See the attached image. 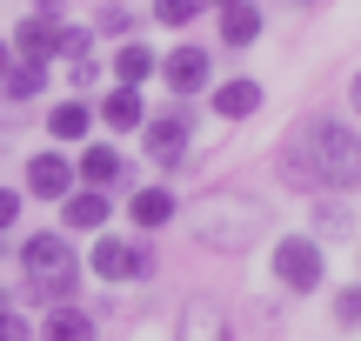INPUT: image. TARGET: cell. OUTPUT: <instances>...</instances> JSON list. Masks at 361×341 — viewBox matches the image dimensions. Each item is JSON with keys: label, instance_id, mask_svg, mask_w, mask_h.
Instances as JSON below:
<instances>
[{"label": "cell", "instance_id": "17", "mask_svg": "<svg viewBox=\"0 0 361 341\" xmlns=\"http://www.w3.org/2000/svg\"><path fill=\"white\" fill-rule=\"evenodd\" d=\"M281 181L301 187V194H322V181H314V161H308V141H281Z\"/></svg>", "mask_w": 361, "mask_h": 341}, {"label": "cell", "instance_id": "23", "mask_svg": "<svg viewBox=\"0 0 361 341\" xmlns=\"http://www.w3.org/2000/svg\"><path fill=\"white\" fill-rule=\"evenodd\" d=\"M54 54H61L67 67L94 61V34H87V27H61V34H54Z\"/></svg>", "mask_w": 361, "mask_h": 341}, {"label": "cell", "instance_id": "7", "mask_svg": "<svg viewBox=\"0 0 361 341\" xmlns=\"http://www.w3.org/2000/svg\"><path fill=\"white\" fill-rule=\"evenodd\" d=\"M174 341H234L228 335V308L207 302V294H194V302L180 308V321H174Z\"/></svg>", "mask_w": 361, "mask_h": 341}, {"label": "cell", "instance_id": "10", "mask_svg": "<svg viewBox=\"0 0 361 341\" xmlns=\"http://www.w3.org/2000/svg\"><path fill=\"white\" fill-rule=\"evenodd\" d=\"M67 187H74V161H67V154H34V161H27V194L61 201Z\"/></svg>", "mask_w": 361, "mask_h": 341}, {"label": "cell", "instance_id": "31", "mask_svg": "<svg viewBox=\"0 0 361 341\" xmlns=\"http://www.w3.org/2000/svg\"><path fill=\"white\" fill-rule=\"evenodd\" d=\"M288 7H314V0H288Z\"/></svg>", "mask_w": 361, "mask_h": 341}, {"label": "cell", "instance_id": "26", "mask_svg": "<svg viewBox=\"0 0 361 341\" xmlns=\"http://www.w3.org/2000/svg\"><path fill=\"white\" fill-rule=\"evenodd\" d=\"M34 328H27V315L20 308H0V341H27Z\"/></svg>", "mask_w": 361, "mask_h": 341}, {"label": "cell", "instance_id": "24", "mask_svg": "<svg viewBox=\"0 0 361 341\" xmlns=\"http://www.w3.org/2000/svg\"><path fill=\"white\" fill-rule=\"evenodd\" d=\"M194 13H201V0H154V20L161 27H188Z\"/></svg>", "mask_w": 361, "mask_h": 341}, {"label": "cell", "instance_id": "15", "mask_svg": "<svg viewBox=\"0 0 361 341\" xmlns=\"http://www.w3.org/2000/svg\"><path fill=\"white\" fill-rule=\"evenodd\" d=\"M128 214H134V228H168L180 214V201L168 194V187H141V194L128 201Z\"/></svg>", "mask_w": 361, "mask_h": 341}, {"label": "cell", "instance_id": "29", "mask_svg": "<svg viewBox=\"0 0 361 341\" xmlns=\"http://www.w3.org/2000/svg\"><path fill=\"white\" fill-rule=\"evenodd\" d=\"M7 67H13V47H7V40H0V74H7Z\"/></svg>", "mask_w": 361, "mask_h": 341}, {"label": "cell", "instance_id": "28", "mask_svg": "<svg viewBox=\"0 0 361 341\" xmlns=\"http://www.w3.org/2000/svg\"><path fill=\"white\" fill-rule=\"evenodd\" d=\"M128 27H134L128 7H101V34H128Z\"/></svg>", "mask_w": 361, "mask_h": 341}, {"label": "cell", "instance_id": "6", "mask_svg": "<svg viewBox=\"0 0 361 341\" xmlns=\"http://www.w3.org/2000/svg\"><path fill=\"white\" fill-rule=\"evenodd\" d=\"M141 134H147V154H154L161 168H180V154H188V134H194V120L174 107V114H147V120H141Z\"/></svg>", "mask_w": 361, "mask_h": 341}, {"label": "cell", "instance_id": "4", "mask_svg": "<svg viewBox=\"0 0 361 341\" xmlns=\"http://www.w3.org/2000/svg\"><path fill=\"white\" fill-rule=\"evenodd\" d=\"M274 281H281L288 294H314V288H322V248L301 241V235L274 241Z\"/></svg>", "mask_w": 361, "mask_h": 341}, {"label": "cell", "instance_id": "8", "mask_svg": "<svg viewBox=\"0 0 361 341\" xmlns=\"http://www.w3.org/2000/svg\"><path fill=\"white\" fill-rule=\"evenodd\" d=\"M54 34H61V20L54 13H20L7 34V47L20 54V61H54Z\"/></svg>", "mask_w": 361, "mask_h": 341}, {"label": "cell", "instance_id": "30", "mask_svg": "<svg viewBox=\"0 0 361 341\" xmlns=\"http://www.w3.org/2000/svg\"><path fill=\"white\" fill-rule=\"evenodd\" d=\"M348 101H355V114H361V74H355V87H348Z\"/></svg>", "mask_w": 361, "mask_h": 341}, {"label": "cell", "instance_id": "21", "mask_svg": "<svg viewBox=\"0 0 361 341\" xmlns=\"http://www.w3.org/2000/svg\"><path fill=\"white\" fill-rule=\"evenodd\" d=\"M80 181H87V187H107V181H114V174H121V154H114V147H80Z\"/></svg>", "mask_w": 361, "mask_h": 341}, {"label": "cell", "instance_id": "9", "mask_svg": "<svg viewBox=\"0 0 361 341\" xmlns=\"http://www.w3.org/2000/svg\"><path fill=\"white\" fill-rule=\"evenodd\" d=\"M161 80H168L174 94H201L207 80H214V61H207L201 47H174L168 61H161Z\"/></svg>", "mask_w": 361, "mask_h": 341}, {"label": "cell", "instance_id": "1", "mask_svg": "<svg viewBox=\"0 0 361 341\" xmlns=\"http://www.w3.org/2000/svg\"><path fill=\"white\" fill-rule=\"evenodd\" d=\"M261 228H268V208L247 194H228V187H214V194H201L188 208V235L214 254H247L261 241Z\"/></svg>", "mask_w": 361, "mask_h": 341}, {"label": "cell", "instance_id": "12", "mask_svg": "<svg viewBox=\"0 0 361 341\" xmlns=\"http://www.w3.org/2000/svg\"><path fill=\"white\" fill-rule=\"evenodd\" d=\"M0 94H7V101H40V94H47V61H20V54H13V67L0 74Z\"/></svg>", "mask_w": 361, "mask_h": 341}, {"label": "cell", "instance_id": "27", "mask_svg": "<svg viewBox=\"0 0 361 341\" xmlns=\"http://www.w3.org/2000/svg\"><path fill=\"white\" fill-rule=\"evenodd\" d=\"M20 201H27L20 187H0V235H7V228L20 221Z\"/></svg>", "mask_w": 361, "mask_h": 341}, {"label": "cell", "instance_id": "18", "mask_svg": "<svg viewBox=\"0 0 361 341\" xmlns=\"http://www.w3.org/2000/svg\"><path fill=\"white\" fill-rule=\"evenodd\" d=\"M221 40H228V47H255V40H261V13L247 7V0L221 7Z\"/></svg>", "mask_w": 361, "mask_h": 341}, {"label": "cell", "instance_id": "14", "mask_svg": "<svg viewBox=\"0 0 361 341\" xmlns=\"http://www.w3.org/2000/svg\"><path fill=\"white\" fill-rule=\"evenodd\" d=\"M101 120H107L114 134H134V128L147 120V107H141V87H114V94L101 101Z\"/></svg>", "mask_w": 361, "mask_h": 341}, {"label": "cell", "instance_id": "32", "mask_svg": "<svg viewBox=\"0 0 361 341\" xmlns=\"http://www.w3.org/2000/svg\"><path fill=\"white\" fill-rule=\"evenodd\" d=\"M214 7H234V0H214Z\"/></svg>", "mask_w": 361, "mask_h": 341}, {"label": "cell", "instance_id": "25", "mask_svg": "<svg viewBox=\"0 0 361 341\" xmlns=\"http://www.w3.org/2000/svg\"><path fill=\"white\" fill-rule=\"evenodd\" d=\"M335 321H341V328H361V288H341L335 294Z\"/></svg>", "mask_w": 361, "mask_h": 341}, {"label": "cell", "instance_id": "11", "mask_svg": "<svg viewBox=\"0 0 361 341\" xmlns=\"http://www.w3.org/2000/svg\"><path fill=\"white\" fill-rule=\"evenodd\" d=\"M61 228H80V235L107 228V194L101 187H67L61 194Z\"/></svg>", "mask_w": 361, "mask_h": 341}, {"label": "cell", "instance_id": "20", "mask_svg": "<svg viewBox=\"0 0 361 341\" xmlns=\"http://www.w3.org/2000/svg\"><path fill=\"white\" fill-rule=\"evenodd\" d=\"M154 67H161V61H154V54L141 47V40H128V47L114 54V74H121V87H141V80L154 74Z\"/></svg>", "mask_w": 361, "mask_h": 341}, {"label": "cell", "instance_id": "3", "mask_svg": "<svg viewBox=\"0 0 361 341\" xmlns=\"http://www.w3.org/2000/svg\"><path fill=\"white\" fill-rule=\"evenodd\" d=\"M20 275L27 281H54V275H80V254L67 235H54V228H40V235L20 241Z\"/></svg>", "mask_w": 361, "mask_h": 341}, {"label": "cell", "instance_id": "2", "mask_svg": "<svg viewBox=\"0 0 361 341\" xmlns=\"http://www.w3.org/2000/svg\"><path fill=\"white\" fill-rule=\"evenodd\" d=\"M301 141H308V161H314L322 194H348V187H361V134L348 128V120L314 114L308 128H301Z\"/></svg>", "mask_w": 361, "mask_h": 341}, {"label": "cell", "instance_id": "19", "mask_svg": "<svg viewBox=\"0 0 361 341\" xmlns=\"http://www.w3.org/2000/svg\"><path fill=\"white\" fill-rule=\"evenodd\" d=\"M87 128H94L87 101H61V107H54V114H47V134H54V141H80V134H87Z\"/></svg>", "mask_w": 361, "mask_h": 341}, {"label": "cell", "instance_id": "16", "mask_svg": "<svg viewBox=\"0 0 361 341\" xmlns=\"http://www.w3.org/2000/svg\"><path fill=\"white\" fill-rule=\"evenodd\" d=\"M255 107H261V87H255V80H221V87H214V114L221 120H247Z\"/></svg>", "mask_w": 361, "mask_h": 341}, {"label": "cell", "instance_id": "22", "mask_svg": "<svg viewBox=\"0 0 361 341\" xmlns=\"http://www.w3.org/2000/svg\"><path fill=\"white\" fill-rule=\"evenodd\" d=\"M314 228H322V235H348V228H355L348 201H335V194H314Z\"/></svg>", "mask_w": 361, "mask_h": 341}, {"label": "cell", "instance_id": "13", "mask_svg": "<svg viewBox=\"0 0 361 341\" xmlns=\"http://www.w3.org/2000/svg\"><path fill=\"white\" fill-rule=\"evenodd\" d=\"M40 335H47V341H94V315H87V308H74V302H61V308H47Z\"/></svg>", "mask_w": 361, "mask_h": 341}, {"label": "cell", "instance_id": "5", "mask_svg": "<svg viewBox=\"0 0 361 341\" xmlns=\"http://www.w3.org/2000/svg\"><path fill=\"white\" fill-rule=\"evenodd\" d=\"M87 268H94L101 281H141V275H154V261H147V248H128L121 235H101V241H94Z\"/></svg>", "mask_w": 361, "mask_h": 341}]
</instances>
